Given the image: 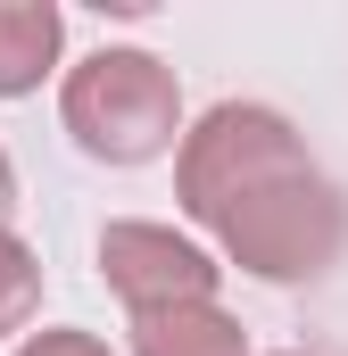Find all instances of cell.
Masks as SVG:
<instances>
[{
    "instance_id": "cell-1",
    "label": "cell",
    "mask_w": 348,
    "mask_h": 356,
    "mask_svg": "<svg viewBox=\"0 0 348 356\" xmlns=\"http://www.w3.org/2000/svg\"><path fill=\"white\" fill-rule=\"evenodd\" d=\"M174 199L258 282H315V273L340 266V249H348V199L299 149L290 116L258 108V99H216L182 133Z\"/></svg>"
},
{
    "instance_id": "cell-2",
    "label": "cell",
    "mask_w": 348,
    "mask_h": 356,
    "mask_svg": "<svg viewBox=\"0 0 348 356\" xmlns=\"http://www.w3.org/2000/svg\"><path fill=\"white\" fill-rule=\"evenodd\" d=\"M58 116L100 166H150L182 149V83L158 50H91L58 83Z\"/></svg>"
},
{
    "instance_id": "cell-3",
    "label": "cell",
    "mask_w": 348,
    "mask_h": 356,
    "mask_svg": "<svg viewBox=\"0 0 348 356\" xmlns=\"http://www.w3.org/2000/svg\"><path fill=\"white\" fill-rule=\"evenodd\" d=\"M100 273H108V290H116L133 315L199 307V298H216V282H224V266H216L199 241H182L174 224H141V216H125V224L100 232Z\"/></svg>"
},
{
    "instance_id": "cell-4",
    "label": "cell",
    "mask_w": 348,
    "mask_h": 356,
    "mask_svg": "<svg viewBox=\"0 0 348 356\" xmlns=\"http://www.w3.org/2000/svg\"><path fill=\"white\" fill-rule=\"evenodd\" d=\"M58 50H67V17L50 0H0V99L42 91Z\"/></svg>"
},
{
    "instance_id": "cell-5",
    "label": "cell",
    "mask_w": 348,
    "mask_h": 356,
    "mask_svg": "<svg viewBox=\"0 0 348 356\" xmlns=\"http://www.w3.org/2000/svg\"><path fill=\"white\" fill-rule=\"evenodd\" d=\"M133 356H249V332L216 298L158 307V315H133Z\"/></svg>"
},
{
    "instance_id": "cell-6",
    "label": "cell",
    "mask_w": 348,
    "mask_h": 356,
    "mask_svg": "<svg viewBox=\"0 0 348 356\" xmlns=\"http://www.w3.org/2000/svg\"><path fill=\"white\" fill-rule=\"evenodd\" d=\"M33 307H42V257H33L17 232H0V340L25 332Z\"/></svg>"
},
{
    "instance_id": "cell-7",
    "label": "cell",
    "mask_w": 348,
    "mask_h": 356,
    "mask_svg": "<svg viewBox=\"0 0 348 356\" xmlns=\"http://www.w3.org/2000/svg\"><path fill=\"white\" fill-rule=\"evenodd\" d=\"M17 356H116L108 340H91V332H33Z\"/></svg>"
},
{
    "instance_id": "cell-8",
    "label": "cell",
    "mask_w": 348,
    "mask_h": 356,
    "mask_svg": "<svg viewBox=\"0 0 348 356\" xmlns=\"http://www.w3.org/2000/svg\"><path fill=\"white\" fill-rule=\"evenodd\" d=\"M8 207H17V166H8V149H0V232H8Z\"/></svg>"
},
{
    "instance_id": "cell-9",
    "label": "cell",
    "mask_w": 348,
    "mask_h": 356,
    "mask_svg": "<svg viewBox=\"0 0 348 356\" xmlns=\"http://www.w3.org/2000/svg\"><path fill=\"white\" fill-rule=\"evenodd\" d=\"M282 356H299V348H282Z\"/></svg>"
}]
</instances>
